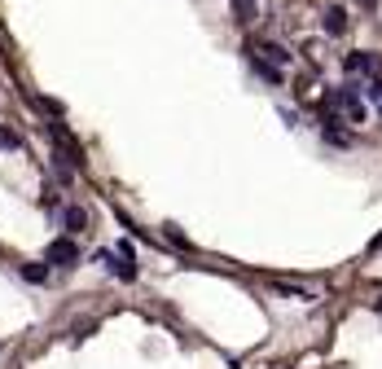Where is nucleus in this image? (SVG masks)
Masks as SVG:
<instances>
[{
	"mask_svg": "<svg viewBox=\"0 0 382 369\" xmlns=\"http://www.w3.org/2000/svg\"><path fill=\"white\" fill-rule=\"evenodd\" d=\"M44 264H53V268H75V264H79V246L70 242V237H57V242L49 246V255H44Z\"/></svg>",
	"mask_w": 382,
	"mask_h": 369,
	"instance_id": "1",
	"label": "nucleus"
},
{
	"mask_svg": "<svg viewBox=\"0 0 382 369\" xmlns=\"http://www.w3.org/2000/svg\"><path fill=\"white\" fill-rule=\"evenodd\" d=\"M101 264H110V272L119 281H132L137 277V264H132V259H123L119 251H101Z\"/></svg>",
	"mask_w": 382,
	"mask_h": 369,
	"instance_id": "4",
	"label": "nucleus"
},
{
	"mask_svg": "<svg viewBox=\"0 0 382 369\" xmlns=\"http://www.w3.org/2000/svg\"><path fill=\"white\" fill-rule=\"evenodd\" d=\"M334 101H339L343 110H348V119H352V123H365V101H361V92H356V88H343Z\"/></svg>",
	"mask_w": 382,
	"mask_h": 369,
	"instance_id": "3",
	"label": "nucleus"
},
{
	"mask_svg": "<svg viewBox=\"0 0 382 369\" xmlns=\"http://www.w3.org/2000/svg\"><path fill=\"white\" fill-rule=\"evenodd\" d=\"M343 31H348V14L339 5H330L325 9V35H343Z\"/></svg>",
	"mask_w": 382,
	"mask_h": 369,
	"instance_id": "7",
	"label": "nucleus"
},
{
	"mask_svg": "<svg viewBox=\"0 0 382 369\" xmlns=\"http://www.w3.org/2000/svg\"><path fill=\"white\" fill-rule=\"evenodd\" d=\"M356 5H361V9H374V5H378V0H356Z\"/></svg>",
	"mask_w": 382,
	"mask_h": 369,
	"instance_id": "17",
	"label": "nucleus"
},
{
	"mask_svg": "<svg viewBox=\"0 0 382 369\" xmlns=\"http://www.w3.org/2000/svg\"><path fill=\"white\" fill-rule=\"evenodd\" d=\"M167 237H172V242H181V246H189V237H185L181 229H176V224H167Z\"/></svg>",
	"mask_w": 382,
	"mask_h": 369,
	"instance_id": "15",
	"label": "nucleus"
},
{
	"mask_svg": "<svg viewBox=\"0 0 382 369\" xmlns=\"http://www.w3.org/2000/svg\"><path fill=\"white\" fill-rule=\"evenodd\" d=\"M119 255H123V259H132V264H137V251H132V242H128V237L119 242Z\"/></svg>",
	"mask_w": 382,
	"mask_h": 369,
	"instance_id": "16",
	"label": "nucleus"
},
{
	"mask_svg": "<svg viewBox=\"0 0 382 369\" xmlns=\"http://www.w3.org/2000/svg\"><path fill=\"white\" fill-rule=\"evenodd\" d=\"M22 277H27V281H44V277H49V268H44V264H22Z\"/></svg>",
	"mask_w": 382,
	"mask_h": 369,
	"instance_id": "11",
	"label": "nucleus"
},
{
	"mask_svg": "<svg viewBox=\"0 0 382 369\" xmlns=\"http://www.w3.org/2000/svg\"><path fill=\"white\" fill-rule=\"evenodd\" d=\"M365 97H369V106H374V110L382 114V79H378V75H374V79L365 84Z\"/></svg>",
	"mask_w": 382,
	"mask_h": 369,
	"instance_id": "9",
	"label": "nucleus"
},
{
	"mask_svg": "<svg viewBox=\"0 0 382 369\" xmlns=\"http://www.w3.org/2000/svg\"><path fill=\"white\" fill-rule=\"evenodd\" d=\"M325 141H330V146H348V137H343L339 128H325Z\"/></svg>",
	"mask_w": 382,
	"mask_h": 369,
	"instance_id": "14",
	"label": "nucleus"
},
{
	"mask_svg": "<svg viewBox=\"0 0 382 369\" xmlns=\"http://www.w3.org/2000/svg\"><path fill=\"white\" fill-rule=\"evenodd\" d=\"M18 146H22V137L9 132V128H0V150H18Z\"/></svg>",
	"mask_w": 382,
	"mask_h": 369,
	"instance_id": "13",
	"label": "nucleus"
},
{
	"mask_svg": "<svg viewBox=\"0 0 382 369\" xmlns=\"http://www.w3.org/2000/svg\"><path fill=\"white\" fill-rule=\"evenodd\" d=\"M53 172L62 176V185H70V181H75V172H70V163L62 159V154H53Z\"/></svg>",
	"mask_w": 382,
	"mask_h": 369,
	"instance_id": "10",
	"label": "nucleus"
},
{
	"mask_svg": "<svg viewBox=\"0 0 382 369\" xmlns=\"http://www.w3.org/2000/svg\"><path fill=\"white\" fill-rule=\"evenodd\" d=\"M250 62H255V70H259V75L268 79L272 88L281 84V66H277V62H268V57H264V53H255V49H250Z\"/></svg>",
	"mask_w": 382,
	"mask_h": 369,
	"instance_id": "5",
	"label": "nucleus"
},
{
	"mask_svg": "<svg viewBox=\"0 0 382 369\" xmlns=\"http://www.w3.org/2000/svg\"><path fill=\"white\" fill-rule=\"evenodd\" d=\"M343 70H348V75H365V70H382V57L378 53H369V49H361V53H352L348 62H343Z\"/></svg>",
	"mask_w": 382,
	"mask_h": 369,
	"instance_id": "2",
	"label": "nucleus"
},
{
	"mask_svg": "<svg viewBox=\"0 0 382 369\" xmlns=\"http://www.w3.org/2000/svg\"><path fill=\"white\" fill-rule=\"evenodd\" d=\"M378 246H382V233H378V237H374V242H369V251H378Z\"/></svg>",
	"mask_w": 382,
	"mask_h": 369,
	"instance_id": "18",
	"label": "nucleus"
},
{
	"mask_svg": "<svg viewBox=\"0 0 382 369\" xmlns=\"http://www.w3.org/2000/svg\"><path fill=\"white\" fill-rule=\"evenodd\" d=\"M277 290H281V295H290V299H316L312 290H299V286H285V281H277Z\"/></svg>",
	"mask_w": 382,
	"mask_h": 369,
	"instance_id": "12",
	"label": "nucleus"
},
{
	"mask_svg": "<svg viewBox=\"0 0 382 369\" xmlns=\"http://www.w3.org/2000/svg\"><path fill=\"white\" fill-rule=\"evenodd\" d=\"M62 224H66V233H79L83 224H88V211L70 202V207H62Z\"/></svg>",
	"mask_w": 382,
	"mask_h": 369,
	"instance_id": "6",
	"label": "nucleus"
},
{
	"mask_svg": "<svg viewBox=\"0 0 382 369\" xmlns=\"http://www.w3.org/2000/svg\"><path fill=\"white\" fill-rule=\"evenodd\" d=\"M250 49H255V53H264L268 62H277V66H285V62H290V53H285L281 44H250Z\"/></svg>",
	"mask_w": 382,
	"mask_h": 369,
	"instance_id": "8",
	"label": "nucleus"
}]
</instances>
